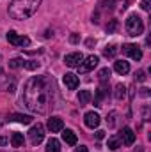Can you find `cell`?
I'll list each match as a JSON object with an SVG mask.
<instances>
[{"instance_id":"d6a6232c","label":"cell","mask_w":151,"mask_h":152,"mask_svg":"<svg viewBox=\"0 0 151 152\" xmlns=\"http://www.w3.org/2000/svg\"><path fill=\"white\" fill-rule=\"evenodd\" d=\"M71 42H78V36H76V34L71 36Z\"/></svg>"},{"instance_id":"ba28073f","label":"cell","mask_w":151,"mask_h":152,"mask_svg":"<svg viewBox=\"0 0 151 152\" xmlns=\"http://www.w3.org/2000/svg\"><path fill=\"white\" fill-rule=\"evenodd\" d=\"M123 51H124L130 58H133V60H141V58H142V51H141V48H139L137 44H124V46H123Z\"/></svg>"},{"instance_id":"52a82bcc","label":"cell","mask_w":151,"mask_h":152,"mask_svg":"<svg viewBox=\"0 0 151 152\" xmlns=\"http://www.w3.org/2000/svg\"><path fill=\"white\" fill-rule=\"evenodd\" d=\"M117 138H119V142H123V145H128V147L135 143V133L130 127H123Z\"/></svg>"},{"instance_id":"2e32d148","label":"cell","mask_w":151,"mask_h":152,"mask_svg":"<svg viewBox=\"0 0 151 152\" xmlns=\"http://www.w3.org/2000/svg\"><path fill=\"white\" fill-rule=\"evenodd\" d=\"M46 152H61V143L57 138H50L46 142Z\"/></svg>"},{"instance_id":"603a6c76","label":"cell","mask_w":151,"mask_h":152,"mask_svg":"<svg viewBox=\"0 0 151 152\" xmlns=\"http://www.w3.org/2000/svg\"><path fill=\"white\" fill-rule=\"evenodd\" d=\"M110 73H112V71H110L109 67H103V69H100L98 76H100V80H101V81H105V80H109V78H110Z\"/></svg>"},{"instance_id":"836d02e7","label":"cell","mask_w":151,"mask_h":152,"mask_svg":"<svg viewBox=\"0 0 151 152\" xmlns=\"http://www.w3.org/2000/svg\"><path fill=\"white\" fill-rule=\"evenodd\" d=\"M0 58H2V55H0Z\"/></svg>"},{"instance_id":"8992f818","label":"cell","mask_w":151,"mask_h":152,"mask_svg":"<svg viewBox=\"0 0 151 152\" xmlns=\"http://www.w3.org/2000/svg\"><path fill=\"white\" fill-rule=\"evenodd\" d=\"M98 62H100V58H98L96 55H89L87 58H84V62H80L78 73H89V71H93V69L98 66Z\"/></svg>"},{"instance_id":"6da1fadb","label":"cell","mask_w":151,"mask_h":152,"mask_svg":"<svg viewBox=\"0 0 151 152\" xmlns=\"http://www.w3.org/2000/svg\"><path fill=\"white\" fill-rule=\"evenodd\" d=\"M55 94H57V87H55L53 78H50L48 75L32 76L30 80H27L23 87L21 101L34 113H46L50 108L55 106L53 104Z\"/></svg>"},{"instance_id":"484cf974","label":"cell","mask_w":151,"mask_h":152,"mask_svg":"<svg viewBox=\"0 0 151 152\" xmlns=\"http://www.w3.org/2000/svg\"><path fill=\"white\" fill-rule=\"evenodd\" d=\"M115 28H117V20H112L110 25H107V32L112 34V32H115Z\"/></svg>"},{"instance_id":"4dcf8cb0","label":"cell","mask_w":151,"mask_h":152,"mask_svg":"<svg viewBox=\"0 0 151 152\" xmlns=\"http://www.w3.org/2000/svg\"><path fill=\"white\" fill-rule=\"evenodd\" d=\"M7 143V138L5 136H0V145H5Z\"/></svg>"},{"instance_id":"4fadbf2b","label":"cell","mask_w":151,"mask_h":152,"mask_svg":"<svg viewBox=\"0 0 151 152\" xmlns=\"http://www.w3.org/2000/svg\"><path fill=\"white\" fill-rule=\"evenodd\" d=\"M114 69H115V73L117 75H128L130 73V64L126 62V60H115L114 62Z\"/></svg>"},{"instance_id":"9c48e42d","label":"cell","mask_w":151,"mask_h":152,"mask_svg":"<svg viewBox=\"0 0 151 152\" xmlns=\"http://www.w3.org/2000/svg\"><path fill=\"white\" fill-rule=\"evenodd\" d=\"M82 60H84V55L80 51H73V53L66 55V58H64V62H66L68 67H78Z\"/></svg>"},{"instance_id":"f1b7e54d","label":"cell","mask_w":151,"mask_h":152,"mask_svg":"<svg viewBox=\"0 0 151 152\" xmlns=\"http://www.w3.org/2000/svg\"><path fill=\"white\" fill-rule=\"evenodd\" d=\"M96 138H98V140H101V138H105V131H101V129H98V131H96Z\"/></svg>"},{"instance_id":"5b68a950","label":"cell","mask_w":151,"mask_h":152,"mask_svg":"<svg viewBox=\"0 0 151 152\" xmlns=\"http://www.w3.org/2000/svg\"><path fill=\"white\" fill-rule=\"evenodd\" d=\"M7 41L13 44V46H29L30 44V39L27 37V36H20V34H16L14 30H9L7 32Z\"/></svg>"},{"instance_id":"5bb4252c","label":"cell","mask_w":151,"mask_h":152,"mask_svg":"<svg viewBox=\"0 0 151 152\" xmlns=\"http://www.w3.org/2000/svg\"><path fill=\"white\" fill-rule=\"evenodd\" d=\"M9 120H13V122H20V124H30V122H32V117H30V115L13 113V115H11V118H9Z\"/></svg>"},{"instance_id":"44dd1931","label":"cell","mask_w":151,"mask_h":152,"mask_svg":"<svg viewBox=\"0 0 151 152\" xmlns=\"http://www.w3.org/2000/svg\"><path fill=\"white\" fill-rule=\"evenodd\" d=\"M9 67H11V69L23 67V60H21V58H11V60H9Z\"/></svg>"},{"instance_id":"83f0119b","label":"cell","mask_w":151,"mask_h":152,"mask_svg":"<svg viewBox=\"0 0 151 152\" xmlns=\"http://www.w3.org/2000/svg\"><path fill=\"white\" fill-rule=\"evenodd\" d=\"M135 80H137V81H144V80H146V73H144V71H139V73L135 75Z\"/></svg>"},{"instance_id":"ac0fdd59","label":"cell","mask_w":151,"mask_h":152,"mask_svg":"<svg viewBox=\"0 0 151 152\" xmlns=\"http://www.w3.org/2000/svg\"><path fill=\"white\" fill-rule=\"evenodd\" d=\"M23 142H25V138H23L21 133H13V136H11V143H13V147H21Z\"/></svg>"},{"instance_id":"e0dca14e","label":"cell","mask_w":151,"mask_h":152,"mask_svg":"<svg viewBox=\"0 0 151 152\" xmlns=\"http://www.w3.org/2000/svg\"><path fill=\"white\" fill-rule=\"evenodd\" d=\"M91 99H93V94H91L89 90H80V92H78V103H80V106L87 104Z\"/></svg>"},{"instance_id":"3957f363","label":"cell","mask_w":151,"mask_h":152,"mask_svg":"<svg viewBox=\"0 0 151 152\" xmlns=\"http://www.w3.org/2000/svg\"><path fill=\"white\" fill-rule=\"evenodd\" d=\"M124 27H126L128 36H132V37H139L144 32V23H142V18L139 14H130Z\"/></svg>"},{"instance_id":"9a60e30c","label":"cell","mask_w":151,"mask_h":152,"mask_svg":"<svg viewBox=\"0 0 151 152\" xmlns=\"http://www.w3.org/2000/svg\"><path fill=\"white\" fill-rule=\"evenodd\" d=\"M62 140H64L68 145H71V147L76 145V134L71 131V129H66V131L62 133Z\"/></svg>"},{"instance_id":"277c9868","label":"cell","mask_w":151,"mask_h":152,"mask_svg":"<svg viewBox=\"0 0 151 152\" xmlns=\"http://www.w3.org/2000/svg\"><path fill=\"white\" fill-rule=\"evenodd\" d=\"M29 140H30L32 145H39V143L44 140V127H43L41 124H36V126L30 127V131H29Z\"/></svg>"},{"instance_id":"30bf717a","label":"cell","mask_w":151,"mask_h":152,"mask_svg":"<svg viewBox=\"0 0 151 152\" xmlns=\"http://www.w3.org/2000/svg\"><path fill=\"white\" fill-rule=\"evenodd\" d=\"M46 127H48V131H50V133H59V131H62L64 122H62V118H61V117H52V118H48Z\"/></svg>"},{"instance_id":"f546056e","label":"cell","mask_w":151,"mask_h":152,"mask_svg":"<svg viewBox=\"0 0 151 152\" xmlns=\"http://www.w3.org/2000/svg\"><path fill=\"white\" fill-rule=\"evenodd\" d=\"M141 96L148 97V96H150V88H146V87H144V88H141Z\"/></svg>"},{"instance_id":"1f68e13d","label":"cell","mask_w":151,"mask_h":152,"mask_svg":"<svg viewBox=\"0 0 151 152\" xmlns=\"http://www.w3.org/2000/svg\"><path fill=\"white\" fill-rule=\"evenodd\" d=\"M76 152H87V147H84V145H80V147L76 149Z\"/></svg>"},{"instance_id":"7a4b0ae2","label":"cell","mask_w":151,"mask_h":152,"mask_svg":"<svg viewBox=\"0 0 151 152\" xmlns=\"http://www.w3.org/2000/svg\"><path fill=\"white\" fill-rule=\"evenodd\" d=\"M41 0H13L9 4V16L14 20H27L38 11Z\"/></svg>"},{"instance_id":"7c38bea8","label":"cell","mask_w":151,"mask_h":152,"mask_svg":"<svg viewBox=\"0 0 151 152\" xmlns=\"http://www.w3.org/2000/svg\"><path fill=\"white\" fill-rule=\"evenodd\" d=\"M62 80H64V85H66L70 90H75L76 87H78V76L73 75V73H66Z\"/></svg>"},{"instance_id":"cb8c5ba5","label":"cell","mask_w":151,"mask_h":152,"mask_svg":"<svg viewBox=\"0 0 151 152\" xmlns=\"http://www.w3.org/2000/svg\"><path fill=\"white\" fill-rule=\"evenodd\" d=\"M23 67L25 69H38L39 67V62H36V60H23Z\"/></svg>"},{"instance_id":"7402d4cb","label":"cell","mask_w":151,"mask_h":152,"mask_svg":"<svg viewBox=\"0 0 151 152\" xmlns=\"http://www.w3.org/2000/svg\"><path fill=\"white\" fill-rule=\"evenodd\" d=\"M115 53H117V46H114V44L107 46V48L103 50V55H105V57H114Z\"/></svg>"},{"instance_id":"d4e9b609","label":"cell","mask_w":151,"mask_h":152,"mask_svg":"<svg viewBox=\"0 0 151 152\" xmlns=\"http://www.w3.org/2000/svg\"><path fill=\"white\" fill-rule=\"evenodd\" d=\"M115 117H117V113H115V112H112V113L109 115V118H107V124H109L110 127H114V126H115Z\"/></svg>"},{"instance_id":"4316f807","label":"cell","mask_w":151,"mask_h":152,"mask_svg":"<svg viewBox=\"0 0 151 152\" xmlns=\"http://www.w3.org/2000/svg\"><path fill=\"white\" fill-rule=\"evenodd\" d=\"M141 7H142L144 11H150V9H151V0H142V4H141Z\"/></svg>"},{"instance_id":"8fae6325","label":"cell","mask_w":151,"mask_h":152,"mask_svg":"<svg viewBox=\"0 0 151 152\" xmlns=\"http://www.w3.org/2000/svg\"><path fill=\"white\" fill-rule=\"evenodd\" d=\"M84 120H85V126L87 127H91V129H94V127H98L100 126V115L94 113V112H87L85 117H84Z\"/></svg>"},{"instance_id":"d6986e66","label":"cell","mask_w":151,"mask_h":152,"mask_svg":"<svg viewBox=\"0 0 151 152\" xmlns=\"http://www.w3.org/2000/svg\"><path fill=\"white\" fill-rule=\"evenodd\" d=\"M107 147H109L110 151H117V149L121 147L119 138H117V136H110V138H109V142H107Z\"/></svg>"},{"instance_id":"ffe728a7","label":"cell","mask_w":151,"mask_h":152,"mask_svg":"<svg viewBox=\"0 0 151 152\" xmlns=\"http://www.w3.org/2000/svg\"><path fill=\"white\" fill-rule=\"evenodd\" d=\"M124 94H126L124 85H123V83H117V85H115V92H114L115 99H123V97H124Z\"/></svg>"}]
</instances>
